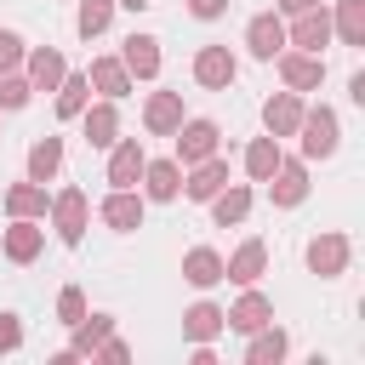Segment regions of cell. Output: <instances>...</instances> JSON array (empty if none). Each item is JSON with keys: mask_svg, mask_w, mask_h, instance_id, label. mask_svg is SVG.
Instances as JSON below:
<instances>
[{"mask_svg": "<svg viewBox=\"0 0 365 365\" xmlns=\"http://www.w3.org/2000/svg\"><path fill=\"white\" fill-rule=\"evenodd\" d=\"M262 125H268V137H297V125H302V97H297V91H274V97L262 103Z\"/></svg>", "mask_w": 365, "mask_h": 365, "instance_id": "cell-7", "label": "cell"}, {"mask_svg": "<svg viewBox=\"0 0 365 365\" xmlns=\"http://www.w3.org/2000/svg\"><path fill=\"white\" fill-rule=\"evenodd\" d=\"M23 348V325H17V314H0V354H17Z\"/></svg>", "mask_w": 365, "mask_h": 365, "instance_id": "cell-37", "label": "cell"}, {"mask_svg": "<svg viewBox=\"0 0 365 365\" xmlns=\"http://www.w3.org/2000/svg\"><path fill=\"white\" fill-rule=\"evenodd\" d=\"M245 46H251V57L274 63V57L285 51V23H279L274 11H257V17H251V29H245Z\"/></svg>", "mask_w": 365, "mask_h": 365, "instance_id": "cell-6", "label": "cell"}, {"mask_svg": "<svg viewBox=\"0 0 365 365\" xmlns=\"http://www.w3.org/2000/svg\"><path fill=\"white\" fill-rule=\"evenodd\" d=\"M279 80L291 91H314L325 80V57L319 51H279Z\"/></svg>", "mask_w": 365, "mask_h": 365, "instance_id": "cell-5", "label": "cell"}, {"mask_svg": "<svg viewBox=\"0 0 365 365\" xmlns=\"http://www.w3.org/2000/svg\"><path fill=\"white\" fill-rule=\"evenodd\" d=\"M120 63H125V74H137V80H154V74H160V40H154V34H125V51H120Z\"/></svg>", "mask_w": 365, "mask_h": 365, "instance_id": "cell-10", "label": "cell"}, {"mask_svg": "<svg viewBox=\"0 0 365 365\" xmlns=\"http://www.w3.org/2000/svg\"><path fill=\"white\" fill-rule=\"evenodd\" d=\"M108 17H114V0H80V11H74V29H80L86 40H97V34L108 29Z\"/></svg>", "mask_w": 365, "mask_h": 365, "instance_id": "cell-32", "label": "cell"}, {"mask_svg": "<svg viewBox=\"0 0 365 365\" xmlns=\"http://www.w3.org/2000/svg\"><path fill=\"white\" fill-rule=\"evenodd\" d=\"M285 11H314V6H325V0H279Z\"/></svg>", "mask_w": 365, "mask_h": 365, "instance_id": "cell-40", "label": "cell"}, {"mask_svg": "<svg viewBox=\"0 0 365 365\" xmlns=\"http://www.w3.org/2000/svg\"><path fill=\"white\" fill-rule=\"evenodd\" d=\"M234 74H240V63H234L228 46H200V57H194V80H200L205 91H228Z\"/></svg>", "mask_w": 365, "mask_h": 365, "instance_id": "cell-2", "label": "cell"}, {"mask_svg": "<svg viewBox=\"0 0 365 365\" xmlns=\"http://www.w3.org/2000/svg\"><path fill=\"white\" fill-rule=\"evenodd\" d=\"M331 34H342L348 46H365V0H336Z\"/></svg>", "mask_w": 365, "mask_h": 365, "instance_id": "cell-25", "label": "cell"}, {"mask_svg": "<svg viewBox=\"0 0 365 365\" xmlns=\"http://www.w3.org/2000/svg\"><path fill=\"white\" fill-rule=\"evenodd\" d=\"M182 279H188V285H200V291H205V285H217V279H222V257H217L211 245H194V251L182 257Z\"/></svg>", "mask_w": 365, "mask_h": 365, "instance_id": "cell-20", "label": "cell"}, {"mask_svg": "<svg viewBox=\"0 0 365 365\" xmlns=\"http://www.w3.org/2000/svg\"><path fill=\"white\" fill-rule=\"evenodd\" d=\"M268 319H274V302H268L262 291H245V297L222 314V325H234V331H245V336H251V331H262Z\"/></svg>", "mask_w": 365, "mask_h": 365, "instance_id": "cell-14", "label": "cell"}, {"mask_svg": "<svg viewBox=\"0 0 365 365\" xmlns=\"http://www.w3.org/2000/svg\"><path fill=\"white\" fill-rule=\"evenodd\" d=\"M143 125H148L154 137H171V131L182 125V97H177V91H154V97L143 103Z\"/></svg>", "mask_w": 365, "mask_h": 365, "instance_id": "cell-11", "label": "cell"}, {"mask_svg": "<svg viewBox=\"0 0 365 365\" xmlns=\"http://www.w3.org/2000/svg\"><path fill=\"white\" fill-rule=\"evenodd\" d=\"M57 314H63V325H80V319H86V297H80L74 285H63V297H57Z\"/></svg>", "mask_w": 365, "mask_h": 365, "instance_id": "cell-35", "label": "cell"}, {"mask_svg": "<svg viewBox=\"0 0 365 365\" xmlns=\"http://www.w3.org/2000/svg\"><path fill=\"white\" fill-rule=\"evenodd\" d=\"M268 188H274V205H302V200H308V171H302V160H279L274 177H268Z\"/></svg>", "mask_w": 365, "mask_h": 365, "instance_id": "cell-13", "label": "cell"}, {"mask_svg": "<svg viewBox=\"0 0 365 365\" xmlns=\"http://www.w3.org/2000/svg\"><path fill=\"white\" fill-rule=\"evenodd\" d=\"M222 182H228V160H217V154H211V160H200V165L182 177V194H188V200H211Z\"/></svg>", "mask_w": 365, "mask_h": 365, "instance_id": "cell-18", "label": "cell"}, {"mask_svg": "<svg viewBox=\"0 0 365 365\" xmlns=\"http://www.w3.org/2000/svg\"><path fill=\"white\" fill-rule=\"evenodd\" d=\"M245 359H251V365H279V359H285V331H268V325H262V331H251Z\"/></svg>", "mask_w": 365, "mask_h": 365, "instance_id": "cell-27", "label": "cell"}, {"mask_svg": "<svg viewBox=\"0 0 365 365\" xmlns=\"http://www.w3.org/2000/svg\"><path fill=\"white\" fill-rule=\"evenodd\" d=\"M217 154V120H188L177 125V165H200Z\"/></svg>", "mask_w": 365, "mask_h": 365, "instance_id": "cell-4", "label": "cell"}, {"mask_svg": "<svg viewBox=\"0 0 365 365\" xmlns=\"http://www.w3.org/2000/svg\"><path fill=\"white\" fill-rule=\"evenodd\" d=\"M182 331H188L194 342H205V336H217V331H222V308H211V302H194V308L182 314Z\"/></svg>", "mask_w": 365, "mask_h": 365, "instance_id": "cell-31", "label": "cell"}, {"mask_svg": "<svg viewBox=\"0 0 365 365\" xmlns=\"http://www.w3.org/2000/svg\"><path fill=\"white\" fill-rule=\"evenodd\" d=\"M40 240H46V234H40V228H34L29 217H17V222L6 228V257H11V262H34Z\"/></svg>", "mask_w": 365, "mask_h": 365, "instance_id": "cell-24", "label": "cell"}, {"mask_svg": "<svg viewBox=\"0 0 365 365\" xmlns=\"http://www.w3.org/2000/svg\"><path fill=\"white\" fill-rule=\"evenodd\" d=\"M57 165H63V137H40L29 148V182H51Z\"/></svg>", "mask_w": 365, "mask_h": 365, "instance_id": "cell-23", "label": "cell"}, {"mask_svg": "<svg viewBox=\"0 0 365 365\" xmlns=\"http://www.w3.org/2000/svg\"><path fill=\"white\" fill-rule=\"evenodd\" d=\"M302 257H308V274H319V279H336V274L348 268V234H314Z\"/></svg>", "mask_w": 365, "mask_h": 365, "instance_id": "cell-3", "label": "cell"}, {"mask_svg": "<svg viewBox=\"0 0 365 365\" xmlns=\"http://www.w3.org/2000/svg\"><path fill=\"white\" fill-rule=\"evenodd\" d=\"M34 97V86L29 80H17V74H0V108H23Z\"/></svg>", "mask_w": 365, "mask_h": 365, "instance_id": "cell-34", "label": "cell"}, {"mask_svg": "<svg viewBox=\"0 0 365 365\" xmlns=\"http://www.w3.org/2000/svg\"><path fill=\"white\" fill-rule=\"evenodd\" d=\"M291 40H297L302 51H319V46H331V11H325V6H314V11H297V29H291Z\"/></svg>", "mask_w": 365, "mask_h": 365, "instance_id": "cell-19", "label": "cell"}, {"mask_svg": "<svg viewBox=\"0 0 365 365\" xmlns=\"http://www.w3.org/2000/svg\"><path fill=\"white\" fill-rule=\"evenodd\" d=\"M80 120H86V143H91V148H114V137H120V108H114V97L97 103V108H80Z\"/></svg>", "mask_w": 365, "mask_h": 365, "instance_id": "cell-15", "label": "cell"}, {"mask_svg": "<svg viewBox=\"0 0 365 365\" xmlns=\"http://www.w3.org/2000/svg\"><path fill=\"white\" fill-rule=\"evenodd\" d=\"M86 80H91L103 97H125V91H131V74H125V63H120V57H97Z\"/></svg>", "mask_w": 365, "mask_h": 365, "instance_id": "cell-22", "label": "cell"}, {"mask_svg": "<svg viewBox=\"0 0 365 365\" xmlns=\"http://www.w3.org/2000/svg\"><path fill=\"white\" fill-rule=\"evenodd\" d=\"M297 131H302V154H308V160H331V154H336V137H342V131H336V114H331L325 103H319V108H302V125H297Z\"/></svg>", "mask_w": 365, "mask_h": 365, "instance_id": "cell-1", "label": "cell"}, {"mask_svg": "<svg viewBox=\"0 0 365 365\" xmlns=\"http://www.w3.org/2000/svg\"><path fill=\"white\" fill-rule=\"evenodd\" d=\"M17 63H23V40H17L11 29H0V74H11Z\"/></svg>", "mask_w": 365, "mask_h": 365, "instance_id": "cell-36", "label": "cell"}, {"mask_svg": "<svg viewBox=\"0 0 365 365\" xmlns=\"http://www.w3.org/2000/svg\"><path fill=\"white\" fill-rule=\"evenodd\" d=\"M86 97H91V80H86V74H63V86H57V114L74 120V114L86 108Z\"/></svg>", "mask_w": 365, "mask_h": 365, "instance_id": "cell-28", "label": "cell"}, {"mask_svg": "<svg viewBox=\"0 0 365 365\" xmlns=\"http://www.w3.org/2000/svg\"><path fill=\"white\" fill-rule=\"evenodd\" d=\"M63 74H68L63 51H34V57H29V86H34V91H57Z\"/></svg>", "mask_w": 365, "mask_h": 365, "instance_id": "cell-21", "label": "cell"}, {"mask_svg": "<svg viewBox=\"0 0 365 365\" xmlns=\"http://www.w3.org/2000/svg\"><path fill=\"white\" fill-rule=\"evenodd\" d=\"M262 262H268V245H262V240H245V245L222 262V279H234V285H257Z\"/></svg>", "mask_w": 365, "mask_h": 365, "instance_id": "cell-17", "label": "cell"}, {"mask_svg": "<svg viewBox=\"0 0 365 365\" xmlns=\"http://www.w3.org/2000/svg\"><path fill=\"white\" fill-rule=\"evenodd\" d=\"M274 165H279V143H274V137H257V143L245 148V171H251V182H268Z\"/></svg>", "mask_w": 365, "mask_h": 365, "instance_id": "cell-26", "label": "cell"}, {"mask_svg": "<svg viewBox=\"0 0 365 365\" xmlns=\"http://www.w3.org/2000/svg\"><path fill=\"white\" fill-rule=\"evenodd\" d=\"M211 211H217L222 228H228V222H245V211H251V188H228V194L217 188V194H211Z\"/></svg>", "mask_w": 365, "mask_h": 365, "instance_id": "cell-30", "label": "cell"}, {"mask_svg": "<svg viewBox=\"0 0 365 365\" xmlns=\"http://www.w3.org/2000/svg\"><path fill=\"white\" fill-rule=\"evenodd\" d=\"M6 211H11V217H40V211H46V182H17V188L6 194Z\"/></svg>", "mask_w": 365, "mask_h": 365, "instance_id": "cell-29", "label": "cell"}, {"mask_svg": "<svg viewBox=\"0 0 365 365\" xmlns=\"http://www.w3.org/2000/svg\"><path fill=\"white\" fill-rule=\"evenodd\" d=\"M143 143L137 137H114V154H108V182L114 188H137V177H143Z\"/></svg>", "mask_w": 365, "mask_h": 365, "instance_id": "cell-8", "label": "cell"}, {"mask_svg": "<svg viewBox=\"0 0 365 365\" xmlns=\"http://www.w3.org/2000/svg\"><path fill=\"white\" fill-rule=\"evenodd\" d=\"M51 217H57V240L63 245H80V234H86V194L80 188H63L57 205H51Z\"/></svg>", "mask_w": 365, "mask_h": 365, "instance_id": "cell-9", "label": "cell"}, {"mask_svg": "<svg viewBox=\"0 0 365 365\" xmlns=\"http://www.w3.org/2000/svg\"><path fill=\"white\" fill-rule=\"evenodd\" d=\"M114 6H125V11H143V6H148V0H114Z\"/></svg>", "mask_w": 365, "mask_h": 365, "instance_id": "cell-41", "label": "cell"}, {"mask_svg": "<svg viewBox=\"0 0 365 365\" xmlns=\"http://www.w3.org/2000/svg\"><path fill=\"white\" fill-rule=\"evenodd\" d=\"M103 222H108L114 234H131V228H143V200H137L131 188H114V194L103 200Z\"/></svg>", "mask_w": 365, "mask_h": 365, "instance_id": "cell-16", "label": "cell"}, {"mask_svg": "<svg viewBox=\"0 0 365 365\" xmlns=\"http://www.w3.org/2000/svg\"><path fill=\"white\" fill-rule=\"evenodd\" d=\"M143 194L148 200H177L182 194V165L177 160H143Z\"/></svg>", "mask_w": 365, "mask_h": 365, "instance_id": "cell-12", "label": "cell"}, {"mask_svg": "<svg viewBox=\"0 0 365 365\" xmlns=\"http://www.w3.org/2000/svg\"><path fill=\"white\" fill-rule=\"evenodd\" d=\"M97 354H103V359H114V365H120V359H125V342H114V336H103V342H97Z\"/></svg>", "mask_w": 365, "mask_h": 365, "instance_id": "cell-39", "label": "cell"}, {"mask_svg": "<svg viewBox=\"0 0 365 365\" xmlns=\"http://www.w3.org/2000/svg\"><path fill=\"white\" fill-rule=\"evenodd\" d=\"M108 331H114V319H108V314H91V319H80V325H74V354H91V348H97Z\"/></svg>", "mask_w": 365, "mask_h": 365, "instance_id": "cell-33", "label": "cell"}, {"mask_svg": "<svg viewBox=\"0 0 365 365\" xmlns=\"http://www.w3.org/2000/svg\"><path fill=\"white\" fill-rule=\"evenodd\" d=\"M188 11L211 23V17H222V11H228V0H188Z\"/></svg>", "mask_w": 365, "mask_h": 365, "instance_id": "cell-38", "label": "cell"}]
</instances>
